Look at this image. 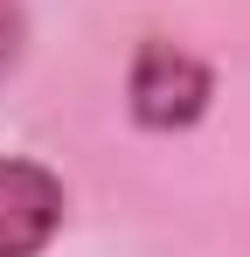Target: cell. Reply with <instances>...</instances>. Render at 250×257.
Listing matches in <instances>:
<instances>
[{"label": "cell", "mask_w": 250, "mask_h": 257, "mask_svg": "<svg viewBox=\"0 0 250 257\" xmlns=\"http://www.w3.org/2000/svg\"><path fill=\"white\" fill-rule=\"evenodd\" d=\"M208 104H215V70L202 56L167 35H139L125 70V118L139 132H188L208 118Z\"/></svg>", "instance_id": "cell-1"}, {"label": "cell", "mask_w": 250, "mask_h": 257, "mask_svg": "<svg viewBox=\"0 0 250 257\" xmlns=\"http://www.w3.org/2000/svg\"><path fill=\"white\" fill-rule=\"evenodd\" d=\"M63 215H70L63 174L28 153H0V257H42L63 236Z\"/></svg>", "instance_id": "cell-2"}, {"label": "cell", "mask_w": 250, "mask_h": 257, "mask_svg": "<svg viewBox=\"0 0 250 257\" xmlns=\"http://www.w3.org/2000/svg\"><path fill=\"white\" fill-rule=\"evenodd\" d=\"M21 49H28V14H21V0H0V77L21 63Z\"/></svg>", "instance_id": "cell-3"}]
</instances>
